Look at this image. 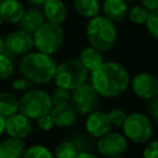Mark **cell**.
<instances>
[{
    "instance_id": "obj_10",
    "label": "cell",
    "mask_w": 158,
    "mask_h": 158,
    "mask_svg": "<svg viewBox=\"0 0 158 158\" xmlns=\"http://www.w3.org/2000/svg\"><path fill=\"white\" fill-rule=\"evenodd\" d=\"M33 48V37L23 30H16L7 33L4 40V49L12 56H23Z\"/></svg>"
},
{
    "instance_id": "obj_33",
    "label": "cell",
    "mask_w": 158,
    "mask_h": 158,
    "mask_svg": "<svg viewBox=\"0 0 158 158\" xmlns=\"http://www.w3.org/2000/svg\"><path fill=\"white\" fill-rule=\"evenodd\" d=\"M32 84H33L32 81H30L28 79H26V78L23 77V78H21V79H15V80L12 81L11 86H12L15 90H17V91H23V90H28Z\"/></svg>"
},
{
    "instance_id": "obj_37",
    "label": "cell",
    "mask_w": 158,
    "mask_h": 158,
    "mask_svg": "<svg viewBox=\"0 0 158 158\" xmlns=\"http://www.w3.org/2000/svg\"><path fill=\"white\" fill-rule=\"evenodd\" d=\"M5 121H6V118L0 114V136L5 132Z\"/></svg>"
},
{
    "instance_id": "obj_14",
    "label": "cell",
    "mask_w": 158,
    "mask_h": 158,
    "mask_svg": "<svg viewBox=\"0 0 158 158\" xmlns=\"http://www.w3.org/2000/svg\"><path fill=\"white\" fill-rule=\"evenodd\" d=\"M51 116L54 122V126L60 128L70 127L77 121V111L72 105H59L53 106L51 110Z\"/></svg>"
},
{
    "instance_id": "obj_38",
    "label": "cell",
    "mask_w": 158,
    "mask_h": 158,
    "mask_svg": "<svg viewBox=\"0 0 158 158\" xmlns=\"http://www.w3.org/2000/svg\"><path fill=\"white\" fill-rule=\"evenodd\" d=\"M27 1L32 5H35V6H38V5H43L47 0H27Z\"/></svg>"
},
{
    "instance_id": "obj_1",
    "label": "cell",
    "mask_w": 158,
    "mask_h": 158,
    "mask_svg": "<svg viewBox=\"0 0 158 158\" xmlns=\"http://www.w3.org/2000/svg\"><path fill=\"white\" fill-rule=\"evenodd\" d=\"M131 83L127 69L117 62H104L90 73V84L102 98H116L125 93Z\"/></svg>"
},
{
    "instance_id": "obj_6",
    "label": "cell",
    "mask_w": 158,
    "mask_h": 158,
    "mask_svg": "<svg viewBox=\"0 0 158 158\" xmlns=\"http://www.w3.org/2000/svg\"><path fill=\"white\" fill-rule=\"evenodd\" d=\"M52 107L51 95L44 90H28L19 100V111L31 120H37L49 114Z\"/></svg>"
},
{
    "instance_id": "obj_3",
    "label": "cell",
    "mask_w": 158,
    "mask_h": 158,
    "mask_svg": "<svg viewBox=\"0 0 158 158\" xmlns=\"http://www.w3.org/2000/svg\"><path fill=\"white\" fill-rule=\"evenodd\" d=\"M85 36L90 46L100 52H109L117 41V30L115 22L104 15H98L89 20L85 28Z\"/></svg>"
},
{
    "instance_id": "obj_43",
    "label": "cell",
    "mask_w": 158,
    "mask_h": 158,
    "mask_svg": "<svg viewBox=\"0 0 158 158\" xmlns=\"http://www.w3.org/2000/svg\"><path fill=\"white\" fill-rule=\"evenodd\" d=\"M1 1H2V0H0V2H1Z\"/></svg>"
},
{
    "instance_id": "obj_2",
    "label": "cell",
    "mask_w": 158,
    "mask_h": 158,
    "mask_svg": "<svg viewBox=\"0 0 158 158\" xmlns=\"http://www.w3.org/2000/svg\"><path fill=\"white\" fill-rule=\"evenodd\" d=\"M57 65L51 54L30 51L21 57L19 68L21 74L33 84H47L54 78Z\"/></svg>"
},
{
    "instance_id": "obj_26",
    "label": "cell",
    "mask_w": 158,
    "mask_h": 158,
    "mask_svg": "<svg viewBox=\"0 0 158 158\" xmlns=\"http://www.w3.org/2000/svg\"><path fill=\"white\" fill-rule=\"evenodd\" d=\"M22 158H54L53 153L42 144H33L26 148Z\"/></svg>"
},
{
    "instance_id": "obj_35",
    "label": "cell",
    "mask_w": 158,
    "mask_h": 158,
    "mask_svg": "<svg viewBox=\"0 0 158 158\" xmlns=\"http://www.w3.org/2000/svg\"><path fill=\"white\" fill-rule=\"evenodd\" d=\"M141 5L144 6L148 11H153L158 9V0H141Z\"/></svg>"
},
{
    "instance_id": "obj_41",
    "label": "cell",
    "mask_w": 158,
    "mask_h": 158,
    "mask_svg": "<svg viewBox=\"0 0 158 158\" xmlns=\"http://www.w3.org/2000/svg\"><path fill=\"white\" fill-rule=\"evenodd\" d=\"M110 158H123L122 156H116V157H110Z\"/></svg>"
},
{
    "instance_id": "obj_30",
    "label": "cell",
    "mask_w": 158,
    "mask_h": 158,
    "mask_svg": "<svg viewBox=\"0 0 158 158\" xmlns=\"http://www.w3.org/2000/svg\"><path fill=\"white\" fill-rule=\"evenodd\" d=\"M107 115H109V118H110L112 126H115V127H122V125H123V122L127 117L126 112L122 109H117V107L111 109L107 112Z\"/></svg>"
},
{
    "instance_id": "obj_25",
    "label": "cell",
    "mask_w": 158,
    "mask_h": 158,
    "mask_svg": "<svg viewBox=\"0 0 158 158\" xmlns=\"http://www.w3.org/2000/svg\"><path fill=\"white\" fill-rule=\"evenodd\" d=\"M148 15L149 11L142 5H135L131 9H128L127 12V17L135 25H144L148 19Z\"/></svg>"
},
{
    "instance_id": "obj_18",
    "label": "cell",
    "mask_w": 158,
    "mask_h": 158,
    "mask_svg": "<svg viewBox=\"0 0 158 158\" xmlns=\"http://www.w3.org/2000/svg\"><path fill=\"white\" fill-rule=\"evenodd\" d=\"M46 17L43 15V12L38 9H28L25 10V14L22 16V19L20 20V28L33 35L42 25H44Z\"/></svg>"
},
{
    "instance_id": "obj_22",
    "label": "cell",
    "mask_w": 158,
    "mask_h": 158,
    "mask_svg": "<svg viewBox=\"0 0 158 158\" xmlns=\"http://www.w3.org/2000/svg\"><path fill=\"white\" fill-rule=\"evenodd\" d=\"M19 112V99L10 91H0V114L6 118Z\"/></svg>"
},
{
    "instance_id": "obj_27",
    "label": "cell",
    "mask_w": 158,
    "mask_h": 158,
    "mask_svg": "<svg viewBox=\"0 0 158 158\" xmlns=\"http://www.w3.org/2000/svg\"><path fill=\"white\" fill-rule=\"evenodd\" d=\"M70 98H72V91L64 88H59V86H57L51 94V100H52L53 106L68 105L70 102Z\"/></svg>"
},
{
    "instance_id": "obj_21",
    "label": "cell",
    "mask_w": 158,
    "mask_h": 158,
    "mask_svg": "<svg viewBox=\"0 0 158 158\" xmlns=\"http://www.w3.org/2000/svg\"><path fill=\"white\" fill-rule=\"evenodd\" d=\"M73 5H74L75 11L85 19L90 20V19L100 15L101 5H100L99 0H74Z\"/></svg>"
},
{
    "instance_id": "obj_34",
    "label": "cell",
    "mask_w": 158,
    "mask_h": 158,
    "mask_svg": "<svg viewBox=\"0 0 158 158\" xmlns=\"http://www.w3.org/2000/svg\"><path fill=\"white\" fill-rule=\"evenodd\" d=\"M148 111L151 114V116L158 121V95H156L154 98H152L151 100H148Z\"/></svg>"
},
{
    "instance_id": "obj_31",
    "label": "cell",
    "mask_w": 158,
    "mask_h": 158,
    "mask_svg": "<svg viewBox=\"0 0 158 158\" xmlns=\"http://www.w3.org/2000/svg\"><path fill=\"white\" fill-rule=\"evenodd\" d=\"M143 158H158V139L148 141L142 153Z\"/></svg>"
},
{
    "instance_id": "obj_5",
    "label": "cell",
    "mask_w": 158,
    "mask_h": 158,
    "mask_svg": "<svg viewBox=\"0 0 158 158\" xmlns=\"http://www.w3.org/2000/svg\"><path fill=\"white\" fill-rule=\"evenodd\" d=\"M33 47L42 53L54 54L64 42V30L60 23L46 22L33 35Z\"/></svg>"
},
{
    "instance_id": "obj_23",
    "label": "cell",
    "mask_w": 158,
    "mask_h": 158,
    "mask_svg": "<svg viewBox=\"0 0 158 158\" xmlns=\"http://www.w3.org/2000/svg\"><path fill=\"white\" fill-rule=\"evenodd\" d=\"M94 137H91L86 131L85 132H77L75 135H73L69 139L74 143L75 148L78 149V153L80 152H91L94 148Z\"/></svg>"
},
{
    "instance_id": "obj_40",
    "label": "cell",
    "mask_w": 158,
    "mask_h": 158,
    "mask_svg": "<svg viewBox=\"0 0 158 158\" xmlns=\"http://www.w3.org/2000/svg\"><path fill=\"white\" fill-rule=\"evenodd\" d=\"M2 22H4V20H2V17H1V15H0V26L2 25Z\"/></svg>"
},
{
    "instance_id": "obj_15",
    "label": "cell",
    "mask_w": 158,
    "mask_h": 158,
    "mask_svg": "<svg viewBox=\"0 0 158 158\" xmlns=\"http://www.w3.org/2000/svg\"><path fill=\"white\" fill-rule=\"evenodd\" d=\"M23 14L25 7L20 0H2L0 2V15L5 22L19 23Z\"/></svg>"
},
{
    "instance_id": "obj_28",
    "label": "cell",
    "mask_w": 158,
    "mask_h": 158,
    "mask_svg": "<svg viewBox=\"0 0 158 158\" xmlns=\"http://www.w3.org/2000/svg\"><path fill=\"white\" fill-rule=\"evenodd\" d=\"M14 63L12 59L7 56L4 54L2 52L0 53V80H7L12 77L14 74Z\"/></svg>"
},
{
    "instance_id": "obj_39",
    "label": "cell",
    "mask_w": 158,
    "mask_h": 158,
    "mask_svg": "<svg viewBox=\"0 0 158 158\" xmlns=\"http://www.w3.org/2000/svg\"><path fill=\"white\" fill-rule=\"evenodd\" d=\"M4 51V40H2V37L0 36V53Z\"/></svg>"
},
{
    "instance_id": "obj_36",
    "label": "cell",
    "mask_w": 158,
    "mask_h": 158,
    "mask_svg": "<svg viewBox=\"0 0 158 158\" xmlns=\"http://www.w3.org/2000/svg\"><path fill=\"white\" fill-rule=\"evenodd\" d=\"M75 158H99L96 154H94L93 152H80L77 154Z\"/></svg>"
},
{
    "instance_id": "obj_29",
    "label": "cell",
    "mask_w": 158,
    "mask_h": 158,
    "mask_svg": "<svg viewBox=\"0 0 158 158\" xmlns=\"http://www.w3.org/2000/svg\"><path fill=\"white\" fill-rule=\"evenodd\" d=\"M147 26V30L149 32V35L158 40V9L157 10H153V11H149V15H148V19L144 23Z\"/></svg>"
},
{
    "instance_id": "obj_20",
    "label": "cell",
    "mask_w": 158,
    "mask_h": 158,
    "mask_svg": "<svg viewBox=\"0 0 158 158\" xmlns=\"http://www.w3.org/2000/svg\"><path fill=\"white\" fill-rule=\"evenodd\" d=\"M79 60L88 69V72L91 73L104 63L102 52H100L99 49H96L89 44L81 49V52L79 54Z\"/></svg>"
},
{
    "instance_id": "obj_4",
    "label": "cell",
    "mask_w": 158,
    "mask_h": 158,
    "mask_svg": "<svg viewBox=\"0 0 158 158\" xmlns=\"http://www.w3.org/2000/svg\"><path fill=\"white\" fill-rule=\"evenodd\" d=\"M88 77L89 72L79 59H69L57 65L53 80L57 86L72 91L79 85L86 83Z\"/></svg>"
},
{
    "instance_id": "obj_11",
    "label": "cell",
    "mask_w": 158,
    "mask_h": 158,
    "mask_svg": "<svg viewBox=\"0 0 158 158\" xmlns=\"http://www.w3.org/2000/svg\"><path fill=\"white\" fill-rule=\"evenodd\" d=\"M132 91L136 96L143 100H151L156 95H158V78L148 72L137 73L131 83Z\"/></svg>"
},
{
    "instance_id": "obj_13",
    "label": "cell",
    "mask_w": 158,
    "mask_h": 158,
    "mask_svg": "<svg viewBox=\"0 0 158 158\" xmlns=\"http://www.w3.org/2000/svg\"><path fill=\"white\" fill-rule=\"evenodd\" d=\"M32 130H33L32 120L21 112H16L6 117L5 132L11 137L25 139L32 132Z\"/></svg>"
},
{
    "instance_id": "obj_9",
    "label": "cell",
    "mask_w": 158,
    "mask_h": 158,
    "mask_svg": "<svg viewBox=\"0 0 158 158\" xmlns=\"http://www.w3.org/2000/svg\"><path fill=\"white\" fill-rule=\"evenodd\" d=\"M98 152L104 157H116L122 156L127 149V138L125 135L118 132H109L102 137L98 138L95 142Z\"/></svg>"
},
{
    "instance_id": "obj_16",
    "label": "cell",
    "mask_w": 158,
    "mask_h": 158,
    "mask_svg": "<svg viewBox=\"0 0 158 158\" xmlns=\"http://www.w3.org/2000/svg\"><path fill=\"white\" fill-rule=\"evenodd\" d=\"M101 10L104 16L112 22H121L125 17H127L128 12L127 2L125 0H104Z\"/></svg>"
},
{
    "instance_id": "obj_17",
    "label": "cell",
    "mask_w": 158,
    "mask_h": 158,
    "mask_svg": "<svg viewBox=\"0 0 158 158\" xmlns=\"http://www.w3.org/2000/svg\"><path fill=\"white\" fill-rule=\"evenodd\" d=\"M26 148L22 138L9 136L0 142V158H22Z\"/></svg>"
},
{
    "instance_id": "obj_12",
    "label": "cell",
    "mask_w": 158,
    "mask_h": 158,
    "mask_svg": "<svg viewBox=\"0 0 158 158\" xmlns=\"http://www.w3.org/2000/svg\"><path fill=\"white\" fill-rule=\"evenodd\" d=\"M112 128V123L109 118L107 112L95 110L88 115L85 120V131L94 138H100L109 133Z\"/></svg>"
},
{
    "instance_id": "obj_32",
    "label": "cell",
    "mask_w": 158,
    "mask_h": 158,
    "mask_svg": "<svg viewBox=\"0 0 158 158\" xmlns=\"http://www.w3.org/2000/svg\"><path fill=\"white\" fill-rule=\"evenodd\" d=\"M37 127L44 132L47 131H51L53 127H54V122L52 120V116L51 114H47V115H43L41 116L40 118H37Z\"/></svg>"
},
{
    "instance_id": "obj_42",
    "label": "cell",
    "mask_w": 158,
    "mask_h": 158,
    "mask_svg": "<svg viewBox=\"0 0 158 158\" xmlns=\"http://www.w3.org/2000/svg\"><path fill=\"white\" fill-rule=\"evenodd\" d=\"M125 1H126V2H128V1H133V0H125Z\"/></svg>"
},
{
    "instance_id": "obj_8",
    "label": "cell",
    "mask_w": 158,
    "mask_h": 158,
    "mask_svg": "<svg viewBox=\"0 0 158 158\" xmlns=\"http://www.w3.org/2000/svg\"><path fill=\"white\" fill-rule=\"evenodd\" d=\"M72 106L80 115H89L95 111L100 102V95L89 83H84L72 90Z\"/></svg>"
},
{
    "instance_id": "obj_19",
    "label": "cell",
    "mask_w": 158,
    "mask_h": 158,
    "mask_svg": "<svg viewBox=\"0 0 158 158\" xmlns=\"http://www.w3.org/2000/svg\"><path fill=\"white\" fill-rule=\"evenodd\" d=\"M46 21L53 23H62L67 17V6L62 0H47L42 10Z\"/></svg>"
},
{
    "instance_id": "obj_24",
    "label": "cell",
    "mask_w": 158,
    "mask_h": 158,
    "mask_svg": "<svg viewBox=\"0 0 158 158\" xmlns=\"http://www.w3.org/2000/svg\"><path fill=\"white\" fill-rule=\"evenodd\" d=\"M78 154V149L70 139H65L59 142L53 152L54 158H75Z\"/></svg>"
},
{
    "instance_id": "obj_7",
    "label": "cell",
    "mask_w": 158,
    "mask_h": 158,
    "mask_svg": "<svg viewBox=\"0 0 158 158\" xmlns=\"http://www.w3.org/2000/svg\"><path fill=\"white\" fill-rule=\"evenodd\" d=\"M122 131L125 137L133 143H147L153 136V125L146 114L132 112L127 115Z\"/></svg>"
}]
</instances>
